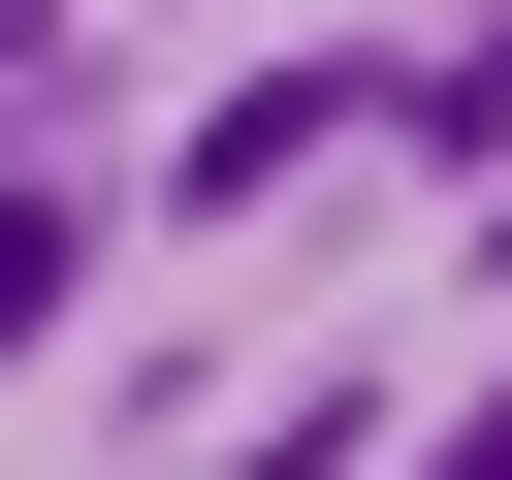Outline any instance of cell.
I'll list each match as a JSON object with an SVG mask.
<instances>
[{
    "mask_svg": "<svg viewBox=\"0 0 512 480\" xmlns=\"http://www.w3.org/2000/svg\"><path fill=\"white\" fill-rule=\"evenodd\" d=\"M448 480H512V416H480V448H448Z\"/></svg>",
    "mask_w": 512,
    "mask_h": 480,
    "instance_id": "obj_1",
    "label": "cell"
}]
</instances>
